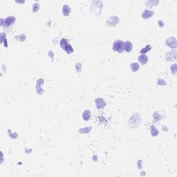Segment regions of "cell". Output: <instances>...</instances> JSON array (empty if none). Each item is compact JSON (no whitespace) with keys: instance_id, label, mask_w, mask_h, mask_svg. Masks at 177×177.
<instances>
[{"instance_id":"obj_23","label":"cell","mask_w":177,"mask_h":177,"mask_svg":"<svg viewBox=\"0 0 177 177\" xmlns=\"http://www.w3.org/2000/svg\"><path fill=\"white\" fill-rule=\"evenodd\" d=\"M26 37L24 34H20L17 36H15V39L20 42H24L26 40Z\"/></svg>"},{"instance_id":"obj_26","label":"cell","mask_w":177,"mask_h":177,"mask_svg":"<svg viewBox=\"0 0 177 177\" xmlns=\"http://www.w3.org/2000/svg\"><path fill=\"white\" fill-rule=\"evenodd\" d=\"M76 69L77 73L80 72L82 70V64L80 62H77L76 65Z\"/></svg>"},{"instance_id":"obj_5","label":"cell","mask_w":177,"mask_h":177,"mask_svg":"<svg viewBox=\"0 0 177 177\" xmlns=\"http://www.w3.org/2000/svg\"><path fill=\"white\" fill-rule=\"evenodd\" d=\"M119 18L116 16H112L109 17L107 19V20L106 21V24H107L109 26H116L119 23Z\"/></svg>"},{"instance_id":"obj_1","label":"cell","mask_w":177,"mask_h":177,"mask_svg":"<svg viewBox=\"0 0 177 177\" xmlns=\"http://www.w3.org/2000/svg\"><path fill=\"white\" fill-rule=\"evenodd\" d=\"M124 44H125V42L123 41H121L120 40H115L113 44V51L115 52L119 53H122L124 52Z\"/></svg>"},{"instance_id":"obj_2","label":"cell","mask_w":177,"mask_h":177,"mask_svg":"<svg viewBox=\"0 0 177 177\" xmlns=\"http://www.w3.org/2000/svg\"><path fill=\"white\" fill-rule=\"evenodd\" d=\"M91 7H92V11L94 12V14L98 16L100 14L101 10L103 7V4L101 1H93L91 2Z\"/></svg>"},{"instance_id":"obj_12","label":"cell","mask_w":177,"mask_h":177,"mask_svg":"<svg viewBox=\"0 0 177 177\" xmlns=\"http://www.w3.org/2000/svg\"><path fill=\"white\" fill-rule=\"evenodd\" d=\"M71 12V8L68 4H65L62 8V14L65 17H68Z\"/></svg>"},{"instance_id":"obj_15","label":"cell","mask_w":177,"mask_h":177,"mask_svg":"<svg viewBox=\"0 0 177 177\" xmlns=\"http://www.w3.org/2000/svg\"><path fill=\"white\" fill-rule=\"evenodd\" d=\"M159 3V1H147L145 2V6L148 8H152L154 6H156Z\"/></svg>"},{"instance_id":"obj_13","label":"cell","mask_w":177,"mask_h":177,"mask_svg":"<svg viewBox=\"0 0 177 177\" xmlns=\"http://www.w3.org/2000/svg\"><path fill=\"white\" fill-rule=\"evenodd\" d=\"M133 48V44L130 41H127L124 44V51L127 53H130Z\"/></svg>"},{"instance_id":"obj_7","label":"cell","mask_w":177,"mask_h":177,"mask_svg":"<svg viewBox=\"0 0 177 177\" xmlns=\"http://www.w3.org/2000/svg\"><path fill=\"white\" fill-rule=\"evenodd\" d=\"M165 44L169 46V48H173V49H176L177 46V39L176 37H168L167 39V40L165 42Z\"/></svg>"},{"instance_id":"obj_25","label":"cell","mask_w":177,"mask_h":177,"mask_svg":"<svg viewBox=\"0 0 177 177\" xmlns=\"http://www.w3.org/2000/svg\"><path fill=\"white\" fill-rule=\"evenodd\" d=\"M1 43H3L4 42V41H5V45H4V46H6V47H7L8 46V43H7V40H6V35H5L4 33H1Z\"/></svg>"},{"instance_id":"obj_28","label":"cell","mask_w":177,"mask_h":177,"mask_svg":"<svg viewBox=\"0 0 177 177\" xmlns=\"http://www.w3.org/2000/svg\"><path fill=\"white\" fill-rule=\"evenodd\" d=\"M164 25H165V24H164V22H163V21L162 20L158 21V26H159L160 27H163Z\"/></svg>"},{"instance_id":"obj_21","label":"cell","mask_w":177,"mask_h":177,"mask_svg":"<svg viewBox=\"0 0 177 177\" xmlns=\"http://www.w3.org/2000/svg\"><path fill=\"white\" fill-rule=\"evenodd\" d=\"M151 133L153 136H156L157 135H158V133H159V132L158 131V129L156 128H155L153 125L151 127Z\"/></svg>"},{"instance_id":"obj_10","label":"cell","mask_w":177,"mask_h":177,"mask_svg":"<svg viewBox=\"0 0 177 177\" xmlns=\"http://www.w3.org/2000/svg\"><path fill=\"white\" fill-rule=\"evenodd\" d=\"M138 62L141 63L142 65H146L147 62H148V60H149V58L147 55H146L145 54H141V55L138 56Z\"/></svg>"},{"instance_id":"obj_22","label":"cell","mask_w":177,"mask_h":177,"mask_svg":"<svg viewBox=\"0 0 177 177\" xmlns=\"http://www.w3.org/2000/svg\"><path fill=\"white\" fill-rule=\"evenodd\" d=\"M40 9V4L38 2H35V4H33V12H37Z\"/></svg>"},{"instance_id":"obj_17","label":"cell","mask_w":177,"mask_h":177,"mask_svg":"<svg viewBox=\"0 0 177 177\" xmlns=\"http://www.w3.org/2000/svg\"><path fill=\"white\" fill-rule=\"evenodd\" d=\"M92 130V127H87L85 128H82L79 130V133H88L91 132Z\"/></svg>"},{"instance_id":"obj_14","label":"cell","mask_w":177,"mask_h":177,"mask_svg":"<svg viewBox=\"0 0 177 177\" xmlns=\"http://www.w3.org/2000/svg\"><path fill=\"white\" fill-rule=\"evenodd\" d=\"M91 118V113L90 110L87 109L85 110L84 112L82 113V118L85 120V121H88Z\"/></svg>"},{"instance_id":"obj_29","label":"cell","mask_w":177,"mask_h":177,"mask_svg":"<svg viewBox=\"0 0 177 177\" xmlns=\"http://www.w3.org/2000/svg\"><path fill=\"white\" fill-rule=\"evenodd\" d=\"M17 3H20V4H22V3H24V1H16Z\"/></svg>"},{"instance_id":"obj_19","label":"cell","mask_w":177,"mask_h":177,"mask_svg":"<svg viewBox=\"0 0 177 177\" xmlns=\"http://www.w3.org/2000/svg\"><path fill=\"white\" fill-rule=\"evenodd\" d=\"M68 44V40H67L66 39H65V38L61 39L60 42V45L61 48H62L63 50L65 49V48L66 47V46Z\"/></svg>"},{"instance_id":"obj_8","label":"cell","mask_w":177,"mask_h":177,"mask_svg":"<svg viewBox=\"0 0 177 177\" xmlns=\"http://www.w3.org/2000/svg\"><path fill=\"white\" fill-rule=\"evenodd\" d=\"M95 103L96 105V107L98 109H102L104 108L105 106L107 105V102L105 100L102 98H98L95 100Z\"/></svg>"},{"instance_id":"obj_4","label":"cell","mask_w":177,"mask_h":177,"mask_svg":"<svg viewBox=\"0 0 177 177\" xmlns=\"http://www.w3.org/2000/svg\"><path fill=\"white\" fill-rule=\"evenodd\" d=\"M16 21V18L15 16H9L7 18H6L5 20L1 19V25L4 27H10L11 26H12V24L15 23V22Z\"/></svg>"},{"instance_id":"obj_20","label":"cell","mask_w":177,"mask_h":177,"mask_svg":"<svg viewBox=\"0 0 177 177\" xmlns=\"http://www.w3.org/2000/svg\"><path fill=\"white\" fill-rule=\"evenodd\" d=\"M64 50H65V51L67 53H68V54H71V53H72L73 52V48L71 45L69 44V43L66 46V47H65Z\"/></svg>"},{"instance_id":"obj_27","label":"cell","mask_w":177,"mask_h":177,"mask_svg":"<svg viewBox=\"0 0 177 177\" xmlns=\"http://www.w3.org/2000/svg\"><path fill=\"white\" fill-rule=\"evenodd\" d=\"M177 64H174L173 65L171 66V71L173 74L177 73Z\"/></svg>"},{"instance_id":"obj_11","label":"cell","mask_w":177,"mask_h":177,"mask_svg":"<svg viewBox=\"0 0 177 177\" xmlns=\"http://www.w3.org/2000/svg\"><path fill=\"white\" fill-rule=\"evenodd\" d=\"M43 82H44V80H42V79H39L37 81V93H39L40 95H42L43 91H44L43 89L41 87V85H43Z\"/></svg>"},{"instance_id":"obj_24","label":"cell","mask_w":177,"mask_h":177,"mask_svg":"<svg viewBox=\"0 0 177 177\" xmlns=\"http://www.w3.org/2000/svg\"><path fill=\"white\" fill-rule=\"evenodd\" d=\"M161 116H160L158 112H156L154 113V121H156V122H158V121H159L163 118V117Z\"/></svg>"},{"instance_id":"obj_16","label":"cell","mask_w":177,"mask_h":177,"mask_svg":"<svg viewBox=\"0 0 177 177\" xmlns=\"http://www.w3.org/2000/svg\"><path fill=\"white\" fill-rule=\"evenodd\" d=\"M130 68H131L133 72H136L140 68V65H138V63H137V62L131 63L130 64Z\"/></svg>"},{"instance_id":"obj_3","label":"cell","mask_w":177,"mask_h":177,"mask_svg":"<svg viewBox=\"0 0 177 177\" xmlns=\"http://www.w3.org/2000/svg\"><path fill=\"white\" fill-rule=\"evenodd\" d=\"M141 118L140 115L138 114H134L131 117V118L129 121V125L132 128H136L138 125H140Z\"/></svg>"},{"instance_id":"obj_18","label":"cell","mask_w":177,"mask_h":177,"mask_svg":"<svg viewBox=\"0 0 177 177\" xmlns=\"http://www.w3.org/2000/svg\"><path fill=\"white\" fill-rule=\"evenodd\" d=\"M151 49H152V46L150 44H148V45H147L145 46V48H142L140 51V53H141V54H145L146 53L149 52V51H151Z\"/></svg>"},{"instance_id":"obj_6","label":"cell","mask_w":177,"mask_h":177,"mask_svg":"<svg viewBox=\"0 0 177 177\" xmlns=\"http://www.w3.org/2000/svg\"><path fill=\"white\" fill-rule=\"evenodd\" d=\"M177 50L173 49L172 51L167 53V54L165 55V60L167 62L176 60H177Z\"/></svg>"},{"instance_id":"obj_9","label":"cell","mask_w":177,"mask_h":177,"mask_svg":"<svg viewBox=\"0 0 177 177\" xmlns=\"http://www.w3.org/2000/svg\"><path fill=\"white\" fill-rule=\"evenodd\" d=\"M154 14V12L153 11L146 9V10L144 11V12L142 13V17L143 19H149V18L153 16Z\"/></svg>"}]
</instances>
